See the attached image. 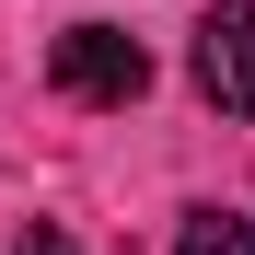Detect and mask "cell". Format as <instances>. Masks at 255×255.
<instances>
[{
	"label": "cell",
	"instance_id": "1",
	"mask_svg": "<svg viewBox=\"0 0 255 255\" xmlns=\"http://www.w3.org/2000/svg\"><path fill=\"white\" fill-rule=\"evenodd\" d=\"M47 81L70 105H139L151 93V58H139V35H116V23H70L58 58H47Z\"/></svg>",
	"mask_w": 255,
	"mask_h": 255
},
{
	"label": "cell",
	"instance_id": "2",
	"mask_svg": "<svg viewBox=\"0 0 255 255\" xmlns=\"http://www.w3.org/2000/svg\"><path fill=\"white\" fill-rule=\"evenodd\" d=\"M186 70H197V93L221 116H255V12H209L197 47H186Z\"/></svg>",
	"mask_w": 255,
	"mask_h": 255
},
{
	"label": "cell",
	"instance_id": "3",
	"mask_svg": "<svg viewBox=\"0 0 255 255\" xmlns=\"http://www.w3.org/2000/svg\"><path fill=\"white\" fill-rule=\"evenodd\" d=\"M174 255H255V221H232V209H186Z\"/></svg>",
	"mask_w": 255,
	"mask_h": 255
},
{
	"label": "cell",
	"instance_id": "4",
	"mask_svg": "<svg viewBox=\"0 0 255 255\" xmlns=\"http://www.w3.org/2000/svg\"><path fill=\"white\" fill-rule=\"evenodd\" d=\"M12 255H81V244H70L58 221H23V232H12Z\"/></svg>",
	"mask_w": 255,
	"mask_h": 255
}]
</instances>
